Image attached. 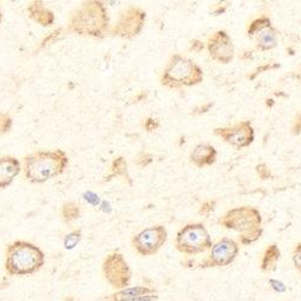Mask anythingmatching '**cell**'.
<instances>
[{"label":"cell","instance_id":"cell-20","mask_svg":"<svg viewBox=\"0 0 301 301\" xmlns=\"http://www.w3.org/2000/svg\"><path fill=\"white\" fill-rule=\"evenodd\" d=\"M116 176H123L127 180H129V175H128L127 170V161H125V159L123 158V157H118V158H116L115 161H112L111 174L106 177V181L111 180V177Z\"/></svg>","mask_w":301,"mask_h":301},{"label":"cell","instance_id":"cell-25","mask_svg":"<svg viewBox=\"0 0 301 301\" xmlns=\"http://www.w3.org/2000/svg\"><path fill=\"white\" fill-rule=\"evenodd\" d=\"M153 161V156L150 153H140L135 159V164L139 168H146Z\"/></svg>","mask_w":301,"mask_h":301},{"label":"cell","instance_id":"cell-34","mask_svg":"<svg viewBox=\"0 0 301 301\" xmlns=\"http://www.w3.org/2000/svg\"><path fill=\"white\" fill-rule=\"evenodd\" d=\"M270 283H271V287L274 288L275 290H276V292H284L285 290V287L284 285H283V283H281V282H279V281H275V280H271V281H270Z\"/></svg>","mask_w":301,"mask_h":301},{"label":"cell","instance_id":"cell-29","mask_svg":"<svg viewBox=\"0 0 301 301\" xmlns=\"http://www.w3.org/2000/svg\"><path fill=\"white\" fill-rule=\"evenodd\" d=\"M83 197H84V200H86V201L88 202V204L93 205V206H98V205L100 204L99 195L95 194V193H93V192L84 193Z\"/></svg>","mask_w":301,"mask_h":301},{"label":"cell","instance_id":"cell-21","mask_svg":"<svg viewBox=\"0 0 301 301\" xmlns=\"http://www.w3.org/2000/svg\"><path fill=\"white\" fill-rule=\"evenodd\" d=\"M271 24V20L269 19V17L263 16V17H259V19L254 20L253 22L251 23V24L248 25V29H247V34H248V37H254V35L257 34V33H259L261 30H263L264 28L270 27Z\"/></svg>","mask_w":301,"mask_h":301},{"label":"cell","instance_id":"cell-15","mask_svg":"<svg viewBox=\"0 0 301 301\" xmlns=\"http://www.w3.org/2000/svg\"><path fill=\"white\" fill-rule=\"evenodd\" d=\"M27 12L29 19H32L35 23L42 27H51L55 23V14L52 10L48 9L43 1H34L29 2L27 7Z\"/></svg>","mask_w":301,"mask_h":301},{"label":"cell","instance_id":"cell-17","mask_svg":"<svg viewBox=\"0 0 301 301\" xmlns=\"http://www.w3.org/2000/svg\"><path fill=\"white\" fill-rule=\"evenodd\" d=\"M152 293L151 289L145 287H135V288H125V289L120 290L115 293L111 297L112 301H132L136 298L146 297Z\"/></svg>","mask_w":301,"mask_h":301},{"label":"cell","instance_id":"cell-24","mask_svg":"<svg viewBox=\"0 0 301 301\" xmlns=\"http://www.w3.org/2000/svg\"><path fill=\"white\" fill-rule=\"evenodd\" d=\"M61 32H63V29H61V28H59V29H56V30H53L52 33H50L47 37H46L42 41H41L40 48H45L47 45H52V43L55 42L57 39H59L61 37Z\"/></svg>","mask_w":301,"mask_h":301},{"label":"cell","instance_id":"cell-27","mask_svg":"<svg viewBox=\"0 0 301 301\" xmlns=\"http://www.w3.org/2000/svg\"><path fill=\"white\" fill-rule=\"evenodd\" d=\"M279 66H280L279 64H265V65H261V66H259V68H257L256 70L253 71V74H252V75H249V76H248V79H251V80L256 79V77L258 76L259 74L264 73V71H266V70H270V69L279 68Z\"/></svg>","mask_w":301,"mask_h":301},{"label":"cell","instance_id":"cell-31","mask_svg":"<svg viewBox=\"0 0 301 301\" xmlns=\"http://www.w3.org/2000/svg\"><path fill=\"white\" fill-rule=\"evenodd\" d=\"M293 261H294L295 267L301 272V242L295 247L294 254H293Z\"/></svg>","mask_w":301,"mask_h":301},{"label":"cell","instance_id":"cell-13","mask_svg":"<svg viewBox=\"0 0 301 301\" xmlns=\"http://www.w3.org/2000/svg\"><path fill=\"white\" fill-rule=\"evenodd\" d=\"M22 172L20 159L14 156L0 157V189L11 186L16 177Z\"/></svg>","mask_w":301,"mask_h":301},{"label":"cell","instance_id":"cell-8","mask_svg":"<svg viewBox=\"0 0 301 301\" xmlns=\"http://www.w3.org/2000/svg\"><path fill=\"white\" fill-rule=\"evenodd\" d=\"M102 272L106 281L116 289H125L132 279V271L124 257L118 252H113L105 258Z\"/></svg>","mask_w":301,"mask_h":301},{"label":"cell","instance_id":"cell-23","mask_svg":"<svg viewBox=\"0 0 301 301\" xmlns=\"http://www.w3.org/2000/svg\"><path fill=\"white\" fill-rule=\"evenodd\" d=\"M12 128V117L6 112H0V135L9 133Z\"/></svg>","mask_w":301,"mask_h":301},{"label":"cell","instance_id":"cell-3","mask_svg":"<svg viewBox=\"0 0 301 301\" xmlns=\"http://www.w3.org/2000/svg\"><path fill=\"white\" fill-rule=\"evenodd\" d=\"M45 253L40 247L28 241H15L5 251V270L10 276H28L41 270Z\"/></svg>","mask_w":301,"mask_h":301},{"label":"cell","instance_id":"cell-9","mask_svg":"<svg viewBox=\"0 0 301 301\" xmlns=\"http://www.w3.org/2000/svg\"><path fill=\"white\" fill-rule=\"evenodd\" d=\"M168 240V231L163 225H153L143 229L132 239V245L143 257L153 256Z\"/></svg>","mask_w":301,"mask_h":301},{"label":"cell","instance_id":"cell-12","mask_svg":"<svg viewBox=\"0 0 301 301\" xmlns=\"http://www.w3.org/2000/svg\"><path fill=\"white\" fill-rule=\"evenodd\" d=\"M239 246L231 239L224 238L211 247V253L206 261L207 266H226L235 261Z\"/></svg>","mask_w":301,"mask_h":301},{"label":"cell","instance_id":"cell-18","mask_svg":"<svg viewBox=\"0 0 301 301\" xmlns=\"http://www.w3.org/2000/svg\"><path fill=\"white\" fill-rule=\"evenodd\" d=\"M280 257H281V252H280V248L277 247V245H271L267 247L264 253L263 261H261V270L263 271L274 270Z\"/></svg>","mask_w":301,"mask_h":301},{"label":"cell","instance_id":"cell-19","mask_svg":"<svg viewBox=\"0 0 301 301\" xmlns=\"http://www.w3.org/2000/svg\"><path fill=\"white\" fill-rule=\"evenodd\" d=\"M81 206L75 201L64 202L60 208V216L63 222L70 223L81 217Z\"/></svg>","mask_w":301,"mask_h":301},{"label":"cell","instance_id":"cell-10","mask_svg":"<svg viewBox=\"0 0 301 301\" xmlns=\"http://www.w3.org/2000/svg\"><path fill=\"white\" fill-rule=\"evenodd\" d=\"M213 134L220 136L223 141L238 150L251 146L256 138V133L252 127L251 120H242L231 127L216 128Z\"/></svg>","mask_w":301,"mask_h":301},{"label":"cell","instance_id":"cell-33","mask_svg":"<svg viewBox=\"0 0 301 301\" xmlns=\"http://www.w3.org/2000/svg\"><path fill=\"white\" fill-rule=\"evenodd\" d=\"M292 133L294 135H299L301 134V113L297 117V120H294V124L292 127Z\"/></svg>","mask_w":301,"mask_h":301},{"label":"cell","instance_id":"cell-14","mask_svg":"<svg viewBox=\"0 0 301 301\" xmlns=\"http://www.w3.org/2000/svg\"><path fill=\"white\" fill-rule=\"evenodd\" d=\"M189 161L200 169L211 166L217 161V151L210 143H199L190 153Z\"/></svg>","mask_w":301,"mask_h":301},{"label":"cell","instance_id":"cell-32","mask_svg":"<svg viewBox=\"0 0 301 301\" xmlns=\"http://www.w3.org/2000/svg\"><path fill=\"white\" fill-rule=\"evenodd\" d=\"M204 47H205L204 42H202V41H200V40H198V39H194V40L190 41L189 50L193 51V52H197V53L201 52V51L204 50Z\"/></svg>","mask_w":301,"mask_h":301},{"label":"cell","instance_id":"cell-35","mask_svg":"<svg viewBox=\"0 0 301 301\" xmlns=\"http://www.w3.org/2000/svg\"><path fill=\"white\" fill-rule=\"evenodd\" d=\"M156 298H152L148 297V295H146V297H140V298H136V299H134L132 301H153Z\"/></svg>","mask_w":301,"mask_h":301},{"label":"cell","instance_id":"cell-37","mask_svg":"<svg viewBox=\"0 0 301 301\" xmlns=\"http://www.w3.org/2000/svg\"><path fill=\"white\" fill-rule=\"evenodd\" d=\"M2 22V11H1V7H0V24H1Z\"/></svg>","mask_w":301,"mask_h":301},{"label":"cell","instance_id":"cell-26","mask_svg":"<svg viewBox=\"0 0 301 301\" xmlns=\"http://www.w3.org/2000/svg\"><path fill=\"white\" fill-rule=\"evenodd\" d=\"M256 170H257V174L259 175V177H261V180H269L270 177L272 176L270 169L267 168L264 163L258 164V165L256 166Z\"/></svg>","mask_w":301,"mask_h":301},{"label":"cell","instance_id":"cell-11","mask_svg":"<svg viewBox=\"0 0 301 301\" xmlns=\"http://www.w3.org/2000/svg\"><path fill=\"white\" fill-rule=\"evenodd\" d=\"M208 55L213 60L229 64L234 59L235 47L231 38L225 30H218L207 41Z\"/></svg>","mask_w":301,"mask_h":301},{"label":"cell","instance_id":"cell-28","mask_svg":"<svg viewBox=\"0 0 301 301\" xmlns=\"http://www.w3.org/2000/svg\"><path fill=\"white\" fill-rule=\"evenodd\" d=\"M215 207H216V201H215V200H212V201H206V202H204V204H202L201 206H200L199 213H200V215L208 216L211 212H213Z\"/></svg>","mask_w":301,"mask_h":301},{"label":"cell","instance_id":"cell-6","mask_svg":"<svg viewBox=\"0 0 301 301\" xmlns=\"http://www.w3.org/2000/svg\"><path fill=\"white\" fill-rule=\"evenodd\" d=\"M212 247V239L202 223H190L184 225L176 235V248L181 253H202Z\"/></svg>","mask_w":301,"mask_h":301},{"label":"cell","instance_id":"cell-5","mask_svg":"<svg viewBox=\"0 0 301 301\" xmlns=\"http://www.w3.org/2000/svg\"><path fill=\"white\" fill-rule=\"evenodd\" d=\"M204 73L201 68L192 59L175 53L170 57L168 64L161 77V86L170 89L181 87H192L201 83Z\"/></svg>","mask_w":301,"mask_h":301},{"label":"cell","instance_id":"cell-30","mask_svg":"<svg viewBox=\"0 0 301 301\" xmlns=\"http://www.w3.org/2000/svg\"><path fill=\"white\" fill-rule=\"evenodd\" d=\"M143 127H145L146 132L151 133L153 132V130H157L159 128V122L157 120H154V118L148 117L147 120L143 122Z\"/></svg>","mask_w":301,"mask_h":301},{"label":"cell","instance_id":"cell-4","mask_svg":"<svg viewBox=\"0 0 301 301\" xmlns=\"http://www.w3.org/2000/svg\"><path fill=\"white\" fill-rule=\"evenodd\" d=\"M261 215L256 207L241 206L229 210L220 218L218 223L226 229L240 233V240L243 245H249L258 240L263 234Z\"/></svg>","mask_w":301,"mask_h":301},{"label":"cell","instance_id":"cell-1","mask_svg":"<svg viewBox=\"0 0 301 301\" xmlns=\"http://www.w3.org/2000/svg\"><path fill=\"white\" fill-rule=\"evenodd\" d=\"M66 32L80 37L102 39L110 33V17L100 0H87L69 19Z\"/></svg>","mask_w":301,"mask_h":301},{"label":"cell","instance_id":"cell-2","mask_svg":"<svg viewBox=\"0 0 301 301\" xmlns=\"http://www.w3.org/2000/svg\"><path fill=\"white\" fill-rule=\"evenodd\" d=\"M22 172L30 183H45L65 171L69 156L63 150H41L27 154L22 159Z\"/></svg>","mask_w":301,"mask_h":301},{"label":"cell","instance_id":"cell-36","mask_svg":"<svg viewBox=\"0 0 301 301\" xmlns=\"http://www.w3.org/2000/svg\"><path fill=\"white\" fill-rule=\"evenodd\" d=\"M64 301H76V299L74 297H68V298H65V299H64Z\"/></svg>","mask_w":301,"mask_h":301},{"label":"cell","instance_id":"cell-7","mask_svg":"<svg viewBox=\"0 0 301 301\" xmlns=\"http://www.w3.org/2000/svg\"><path fill=\"white\" fill-rule=\"evenodd\" d=\"M146 22V12L141 7L129 6L120 14L116 24L110 29L109 34L122 39L138 37Z\"/></svg>","mask_w":301,"mask_h":301},{"label":"cell","instance_id":"cell-22","mask_svg":"<svg viewBox=\"0 0 301 301\" xmlns=\"http://www.w3.org/2000/svg\"><path fill=\"white\" fill-rule=\"evenodd\" d=\"M81 239H82L81 230H74L64 236L63 245L65 247V249H74L77 245H79Z\"/></svg>","mask_w":301,"mask_h":301},{"label":"cell","instance_id":"cell-16","mask_svg":"<svg viewBox=\"0 0 301 301\" xmlns=\"http://www.w3.org/2000/svg\"><path fill=\"white\" fill-rule=\"evenodd\" d=\"M257 39V47L261 51H270L277 46V32L272 25L264 28L259 33L254 35Z\"/></svg>","mask_w":301,"mask_h":301}]
</instances>
